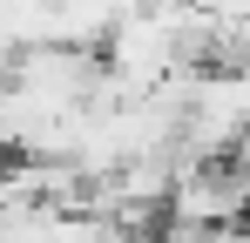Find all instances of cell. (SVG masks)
<instances>
[{
  "label": "cell",
  "instance_id": "1",
  "mask_svg": "<svg viewBox=\"0 0 250 243\" xmlns=\"http://www.w3.org/2000/svg\"><path fill=\"white\" fill-rule=\"evenodd\" d=\"M0 182H7V169H0Z\"/></svg>",
  "mask_w": 250,
  "mask_h": 243
}]
</instances>
